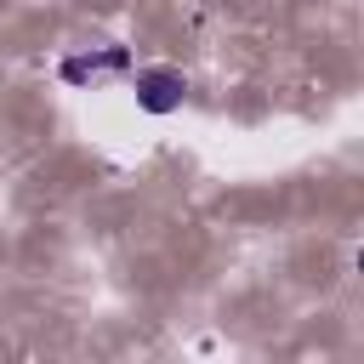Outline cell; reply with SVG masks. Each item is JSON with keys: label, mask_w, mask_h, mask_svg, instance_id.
<instances>
[{"label": "cell", "mask_w": 364, "mask_h": 364, "mask_svg": "<svg viewBox=\"0 0 364 364\" xmlns=\"http://www.w3.org/2000/svg\"><path fill=\"white\" fill-rule=\"evenodd\" d=\"M182 91H188V80H182L176 68H142V74H136V102H142L148 114H171V108L182 102Z\"/></svg>", "instance_id": "6da1fadb"}, {"label": "cell", "mask_w": 364, "mask_h": 364, "mask_svg": "<svg viewBox=\"0 0 364 364\" xmlns=\"http://www.w3.org/2000/svg\"><path fill=\"white\" fill-rule=\"evenodd\" d=\"M125 63V51H102V57H74V63H63V80H85V74H97V68H119Z\"/></svg>", "instance_id": "7a4b0ae2"}]
</instances>
